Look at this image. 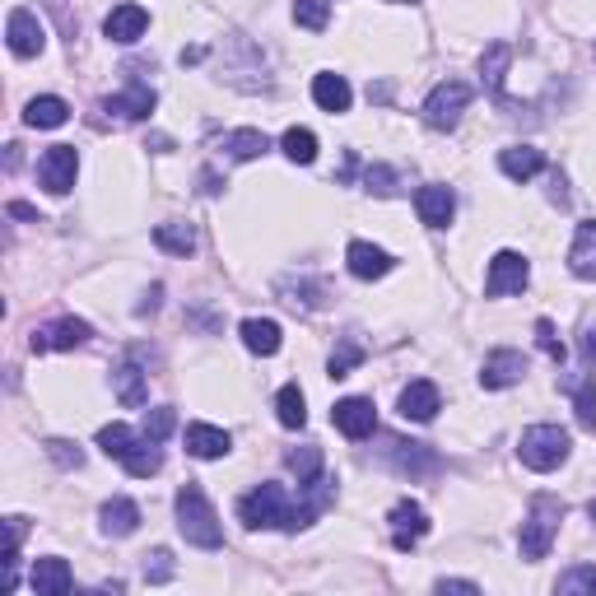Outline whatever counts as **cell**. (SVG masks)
Returning a JSON list of instances; mask_svg holds the SVG:
<instances>
[{"label": "cell", "instance_id": "obj_36", "mask_svg": "<svg viewBox=\"0 0 596 596\" xmlns=\"http://www.w3.org/2000/svg\"><path fill=\"white\" fill-rule=\"evenodd\" d=\"M98 447H103L108 457H117V461H122L126 452L136 447V434H131L126 424H103V429H98Z\"/></svg>", "mask_w": 596, "mask_h": 596}, {"label": "cell", "instance_id": "obj_23", "mask_svg": "<svg viewBox=\"0 0 596 596\" xmlns=\"http://www.w3.org/2000/svg\"><path fill=\"white\" fill-rule=\"evenodd\" d=\"M98 522H103V536H117V541H122V536H131V531L140 527V508L131 499H122V494H117V499L103 503Z\"/></svg>", "mask_w": 596, "mask_h": 596}, {"label": "cell", "instance_id": "obj_26", "mask_svg": "<svg viewBox=\"0 0 596 596\" xmlns=\"http://www.w3.org/2000/svg\"><path fill=\"white\" fill-rule=\"evenodd\" d=\"M266 149H271V140H266V131H257V126H243V131H229V136H224V154L238 163L261 159Z\"/></svg>", "mask_w": 596, "mask_h": 596}, {"label": "cell", "instance_id": "obj_49", "mask_svg": "<svg viewBox=\"0 0 596 596\" xmlns=\"http://www.w3.org/2000/svg\"><path fill=\"white\" fill-rule=\"evenodd\" d=\"M392 5H415V0H392Z\"/></svg>", "mask_w": 596, "mask_h": 596}, {"label": "cell", "instance_id": "obj_42", "mask_svg": "<svg viewBox=\"0 0 596 596\" xmlns=\"http://www.w3.org/2000/svg\"><path fill=\"white\" fill-rule=\"evenodd\" d=\"M536 345H541V350L550 354L555 364H564V340L555 336V322H550V317H541V322H536Z\"/></svg>", "mask_w": 596, "mask_h": 596}, {"label": "cell", "instance_id": "obj_24", "mask_svg": "<svg viewBox=\"0 0 596 596\" xmlns=\"http://www.w3.org/2000/svg\"><path fill=\"white\" fill-rule=\"evenodd\" d=\"M66 117H70V103L56 94H42L24 108V122L38 126V131H56V126H66Z\"/></svg>", "mask_w": 596, "mask_h": 596}, {"label": "cell", "instance_id": "obj_4", "mask_svg": "<svg viewBox=\"0 0 596 596\" xmlns=\"http://www.w3.org/2000/svg\"><path fill=\"white\" fill-rule=\"evenodd\" d=\"M289 513L294 508H289V494L280 485H257L238 503V517L252 531H289Z\"/></svg>", "mask_w": 596, "mask_h": 596}, {"label": "cell", "instance_id": "obj_41", "mask_svg": "<svg viewBox=\"0 0 596 596\" xmlns=\"http://www.w3.org/2000/svg\"><path fill=\"white\" fill-rule=\"evenodd\" d=\"M396 447H401V452H396V466H401V471H415V466L429 471V466H434V452L424 443H396Z\"/></svg>", "mask_w": 596, "mask_h": 596}, {"label": "cell", "instance_id": "obj_8", "mask_svg": "<svg viewBox=\"0 0 596 596\" xmlns=\"http://www.w3.org/2000/svg\"><path fill=\"white\" fill-rule=\"evenodd\" d=\"M387 522H392V545L406 555V550H415V545L429 536V513H424L415 499H401L392 503V513H387Z\"/></svg>", "mask_w": 596, "mask_h": 596}, {"label": "cell", "instance_id": "obj_10", "mask_svg": "<svg viewBox=\"0 0 596 596\" xmlns=\"http://www.w3.org/2000/svg\"><path fill=\"white\" fill-rule=\"evenodd\" d=\"M5 38H10V52L14 56H38L42 47H47V33H42V24H38V14L33 10H10V19H5Z\"/></svg>", "mask_w": 596, "mask_h": 596}, {"label": "cell", "instance_id": "obj_3", "mask_svg": "<svg viewBox=\"0 0 596 596\" xmlns=\"http://www.w3.org/2000/svg\"><path fill=\"white\" fill-rule=\"evenodd\" d=\"M569 452H573V438L559 424H531L527 434H522V443H517V457L531 471H555V466L569 461Z\"/></svg>", "mask_w": 596, "mask_h": 596}, {"label": "cell", "instance_id": "obj_34", "mask_svg": "<svg viewBox=\"0 0 596 596\" xmlns=\"http://www.w3.org/2000/svg\"><path fill=\"white\" fill-rule=\"evenodd\" d=\"M285 466L289 471L298 475V485H308V480H317V475H322V447H294V452H289L285 457Z\"/></svg>", "mask_w": 596, "mask_h": 596}, {"label": "cell", "instance_id": "obj_44", "mask_svg": "<svg viewBox=\"0 0 596 596\" xmlns=\"http://www.w3.org/2000/svg\"><path fill=\"white\" fill-rule=\"evenodd\" d=\"M364 182H368V191H378V196H396V173H392V168H382V163L368 168Z\"/></svg>", "mask_w": 596, "mask_h": 596}, {"label": "cell", "instance_id": "obj_17", "mask_svg": "<svg viewBox=\"0 0 596 596\" xmlns=\"http://www.w3.org/2000/svg\"><path fill=\"white\" fill-rule=\"evenodd\" d=\"M345 266H350L354 280H382V275L392 271L396 261L382 252V247L373 243H350V252H345Z\"/></svg>", "mask_w": 596, "mask_h": 596}, {"label": "cell", "instance_id": "obj_37", "mask_svg": "<svg viewBox=\"0 0 596 596\" xmlns=\"http://www.w3.org/2000/svg\"><path fill=\"white\" fill-rule=\"evenodd\" d=\"M294 19L312 33H322L331 24V0H294Z\"/></svg>", "mask_w": 596, "mask_h": 596}, {"label": "cell", "instance_id": "obj_30", "mask_svg": "<svg viewBox=\"0 0 596 596\" xmlns=\"http://www.w3.org/2000/svg\"><path fill=\"white\" fill-rule=\"evenodd\" d=\"M564 392L573 396L578 424H583L587 434H596V382L592 378H573V382H564Z\"/></svg>", "mask_w": 596, "mask_h": 596}, {"label": "cell", "instance_id": "obj_18", "mask_svg": "<svg viewBox=\"0 0 596 596\" xmlns=\"http://www.w3.org/2000/svg\"><path fill=\"white\" fill-rule=\"evenodd\" d=\"M154 103H159V98H154V89H149V84H131L126 94L108 98V103H103V112L122 117V122H145L149 112H154Z\"/></svg>", "mask_w": 596, "mask_h": 596}, {"label": "cell", "instance_id": "obj_14", "mask_svg": "<svg viewBox=\"0 0 596 596\" xmlns=\"http://www.w3.org/2000/svg\"><path fill=\"white\" fill-rule=\"evenodd\" d=\"M28 587L38 596H66L70 587H75V573H70V564L66 559H38L33 564V573H28Z\"/></svg>", "mask_w": 596, "mask_h": 596}, {"label": "cell", "instance_id": "obj_6", "mask_svg": "<svg viewBox=\"0 0 596 596\" xmlns=\"http://www.w3.org/2000/svg\"><path fill=\"white\" fill-rule=\"evenodd\" d=\"M531 280V266L522 252H499L489 261V275H485V294L489 298H508V294H522Z\"/></svg>", "mask_w": 596, "mask_h": 596}, {"label": "cell", "instance_id": "obj_11", "mask_svg": "<svg viewBox=\"0 0 596 596\" xmlns=\"http://www.w3.org/2000/svg\"><path fill=\"white\" fill-rule=\"evenodd\" d=\"M331 424H336L345 438H368L378 429V410H373L368 396H345V401H336V410H331Z\"/></svg>", "mask_w": 596, "mask_h": 596}, {"label": "cell", "instance_id": "obj_29", "mask_svg": "<svg viewBox=\"0 0 596 596\" xmlns=\"http://www.w3.org/2000/svg\"><path fill=\"white\" fill-rule=\"evenodd\" d=\"M154 243H159L163 252H173V257H187V252H196V229L182 224V219H168V224L154 229Z\"/></svg>", "mask_w": 596, "mask_h": 596}, {"label": "cell", "instance_id": "obj_46", "mask_svg": "<svg viewBox=\"0 0 596 596\" xmlns=\"http://www.w3.org/2000/svg\"><path fill=\"white\" fill-rule=\"evenodd\" d=\"M583 359L596 368V326H587L583 331Z\"/></svg>", "mask_w": 596, "mask_h": 596}, {"label": "cell", "instance_id": "obj_12", "mask_svg": "<svg viewBox=\"0 0 596 596\" xmlns=\"http://www.w3.org/2000/svg\"><path fill=\"white\" fill-rule=\"evenodd\" d=\"M415 210H420V224L447 229L452 215H457V196H452V187H443V182H429V187L415 191Z\"/></svg>", "mask_w": 596, "mask_h": 596}, {"label": "cell", "instance_id": "obj_43", "mask_svg": "<svg viewBox=\"0 0 596 596\" xmlns=\"http://www.w3.org/2000/svg\"><path fill=\"white\" fill-rule=\"evenodd\" d=\"M173 555H168V550H154V555H145V578L149 583H168V578H173Z\"/></svg>", "mask_w": 596, "mask_h": 596}, {"label": "cell", "instance_id": "obj_19", "mask_svg": "<svg viewBox=\"0 0 596 596\" xmlns=\"http://www.w3.org/2000/svg\"><path fill=\"white\" fill-rule=\"evenodd\" d=\"M569 271L578 280H596V219H583L569 247Z\"/></svg>", "mask_w": 596, "mask_h": 596}, {"label": "cell", "instance_id": "obj_27", "mask_svg": "<svg viewBox=\"0 0 596 596\" xmlns=\"http://www.w3.org/2000/svg\"><path fill=\"white\" fill-rule=\"evenodd\" d=\"M122 466H126V475H136V480L159 475V466H163L159 443H154V438H136V447H131V452L122 457Z\"/></svg>", "mask_w": 596, "mask_h": 596}, {"label": "cell", "instance_id": "obj_40", "mask_svg": "<svg viewBox=\"0 0 596 596\" xmlns=\"http://www.w3.org/2000/svg\"><path fill=\"white\" fill-rule=\"evenodd\" d=\"M47 457H52L61 471H80L84 466V452L70 443V438H52V443H47Z\"/></svg>", "mask_w": 596, "mask_h": 596}, {"label": "cell", "instance_id": "obj_45", "mask_svg": "<svg viewBox=\"0 0 596 596\" xmlns=\"http://www.w3.org/2000/svg\"><path fill=\"white\" fill-rule=\"evenodd\" d=\"M438 592H480V583H471V578H443Z\"/></svg>", "mask_w": 596, "mask_h": 596}, {"label": "cell", "instance_id": "obj_32", "mask_svg": "<svg viewBox=\"0 0 596 596\" xmlns=\"http://www.w3.org/2000/svg\"><path fill=\"white\" fill-rule=\"evenodd\" d=\"M280 149H285V159H294V163H312L317 159V136H312L308 126H289L285 136H280Z\"/></svg>", "mask_w": 596, "mask_h": 596}, {"label": "cell", "instance_id": "obj_33", "mask_svg": "<svg viewBox=\"0 0 596 596\" xmlns=\"http://www.w3.org/2000/svg\"><path fill=\"white\" fill-rule=\"evenodd\" d=\"M555 592H564V596H596V564H573L569 573H559Z\"/></svg>", "mask_w": 596, "mask_h": 596}, {"label": "cell", "instance_id": "obj_9", "mask_svg": "<svg viewBox=\"0 0 596 596\" xmlns=\"http://www.w3.org/2000/svg\"><path fill=\"white\" fill-rule=\"evenodd\" d=\"M89 322H80V317H61V322L42 326V331H33V354H52V350H80V345H89Z\"/></svg>", "mask_w": 596, "mask_h": 596}, {"label": "cell", "instance_id": "obj_47", "mask_svg": "<svg viewBox=\"0 0 596 596\" xmlns=\"http://www.w3.org/2000/svg\"><path fill=\"white\" fill-rule=\"evenodd\" d=\"M10 215L14 219H38V210H33V205H24V201H10Z\"/></svg>", "mask_w": 596, "mask_h": 596}, {"label": "cell", "instance_id": "obj_28", "mask_svg": "<svg viewBox=\"0 0 596 596\" xmlns=\"http://www.w3.org/2000/svg\"><path fill=\"white\" fill-rule=\"evenodd\" d=\"M112 387H117V401L122 406H131V410H140L149 401V392H145V373H140L136 364H122L117 373H112Z\"/></svg>", "mask_w": 596, "mask_h": 596}, {"label": "cell", "instance_id": "obj_25", "mask_svg": "<svg viewBox=\"0 0 596 596\" xmlns=\"http://www.w3.org/2000/svg\"><path fill=\"white\" fill-rule=\"evenodd\" d=\"M243 345L252 354H261V359L275 354L280 350V322H271V317H247L243 322Z\"/></svg>", "mask_w": 596, "mask_h": 596}, {"label": "cell", "instance_id": "obj_1", "mask_svg": "<svg viewBox=\"0 0 596 596\" xmlns=\"http://www.w3.org/2000/svg\"><path fill=\"white\" fill-rule=\"evenodd\" d=\"M177 531H182L187 545H196V550H219V545H224V527H219L215 503L205 499V489L191 485V480L177 489Z\"/></svg>", "mask_w": 596, "mask_h": 596}, {"label": "cell", "instance_id": "obj_5", "mask_svg": "<svg viewBox=\"0 0 596 596\" xmlns=\"http://www.w3.org/2000/svg\"><path fill=\"white\" fill-rule=\"evenodd\" d=\"M466 103H471V84L461 80H443L434 89V94L424 98V122L434 126V131H452V126L461 122V112H466Z\"/></svg>", "mask_w": 596, "mask_h": 596}, {"label": "cell", "instance_id": "obj_15", "mask_svg": "<svg viewBox=\"0 0 596 596\" xmlns=\"http://www.w3.org/2000/svg\"><path fill=\"white\" fill-rule=\"evenodd\" d=\"M149 28V10L145 5H117V10L103 19V33H108L112 42H140Z\"/></svg>", "mask_w": 596, "mask_h": 596}, {"label": "cell", "instance_id": "obj_38", "mask_svg": "<svg viewBox=\"0 0 596 596\" xmlns=\"http://www.w3.org/2000/svg\"><path fill=\"white\" fill-rule=\"evenodd\" d=\"M364 364V345L359 340H340V350L331 354V378H350V368Z\"/></svg>", "mask_w": 596, "mask_h": 596}, {"label": "cell", "instance_id": "obj_48", "mask_svg": "<svg viewBox=\"0 0 596 596\" xmlns=\"http://www.w3.org/2000/svg\"><path fill=\"white\" fill-rule=\"evenodd\" d=\"M587 517H592V522H596V499H592V503H587Z\"/></svg>", "mask_w": 596, "mask_h": 596}, {"label": "cell", "instance_id": "obj_13", "mask_svg": "<svg viewBox=\"0 0 596 596\" xmlns=\"http://www.w3.org/2000/svg\"><path fill=\"white\" fill-rule=\"evenodd\" d=\"M522 373H527V359L517 350H494L485 359V368H480V387L485 392H503V387H513V382H522Z\"/></svg>", "mask_w": 596, "mask_h": 596}, {"label": "cell", "instance_id": "obj_21", "mask_svg": "<svg viewBox=\"0 0 596 596\" xmlns=\"http://www.w3.org/2000/svg\"><path fill=\"white\" fill-rule=\"evenodd\" d=\"M499 168L503 177H513V182H527V177H536L545 168V154L536 145H508L499 154Z\"/></svg>", "mask_w": 596, "mask_h": 596}, {"label": "cell", "instance_id": "obj_20", "mask_svg": "<svg viewBox=\"0 0 596 596\" xmlns=\"http://www.w3.org/2000/svg\"><path fill=\"white\" fill-rule=\"evenodd\" d=\"M233 438L224 434V429H215V424H187V452L201 461H215V457H229Z\"/></svg>", "mask_w": 596, "mask_h": 596}, {"label": "cell", "instance_id": "obj_31", "mask_svg": "<svg viewBox=\"0 0 596 596\" xmlns=\"http://www.w3.org/2000/svg\"><path fill=\"white\" fill-rule=\"evenodd\" d=\"M275 415H280L285 429H303V424H308V401H303V392H298V382L280 387V396H275Z\"/></svg>", "mask_w": 596, "mask_h": 596}, {"label": "cell", "instance_id": "obj_22", "mask_svg": "<svg viewBox=\"0 0 596 596\" xmlns=\"http://www.w3.org/2000/svg\"><path fill=\"white\" fill-rule=\"evenodd\" d=\"M312 98H317L322 112H350V103H354L350 80H345V75H331V70L312 80Z\"/></svg>", "mask_w": 596, "mask_h": 596}, {"label": "cell", "instance_id": "obj_16", "mask_svg": "<svg viewBox=\"0 0 596 596\" xmlns=\"http://www.w3.org/2000/svg\"><path fill=\"white\" fill-rule=\"evenodd\" d=\"M438 410H443V396H438V387L434 382H410L406 392H401V415H406V420H415V424H429L438 415Z\"/></svg>", "mask_w": 596, "mask_h": 596}, {"label": "cell", "instance_id": "obj_35", "mask_svg": "<svg viewBox=\"0 0 596 596\" xmlns=\"http://www.w3.org/2000/svg\"><path fill=\"white\" fill-rule=\"evenodd\" d=\"M508 42H494L485 56H480V75H485V84L494 89V94H503V70H508Z\"/></svg>", "mask_w": 596, "mask_h": 596}, {"label": "cell", "instance_id": "obj_2", "mask_svg": "<svg viewBox=\"0 0 596 596\" xmlns=\"http://www.w3.org/2000/svg\"><path fill=\"white\" fill-rule=\"evenodd\" d=\"M559 522H564V503L550 499V494H536L527 508V522H522V536H517V550H522L527 564L550 555V545L559 536Z\"/></svg>", "mask_w": 596, "mask_h": 596}, {"label": "cell", "instance_id": "obj_7", "mask_svg": "<svg viewBox=\"0 0 596 596\" xmlns=\"http://www.w3.org/2000/svg\"><path fill=\"white\" fill-rule=\"evenodd\" d=\"M75 173H80V154H75V145H52L38 159V182L52 191V196H66V191L75 187Z\"/></svg>", "mask_w": 596, "mask_h": 596}, {"label": "cell", "instance_id": "obj_39", "mask_svg": "<svg viewBox=\"0 0 596 596\" xmlns=\"http://www.w3.org/2000/svg\"><path fill=\"white\" fill-rule=\"evenodd\" d=\"M177 429V410L173 406H159L145 415V438H154V443H163V438Z\"/></svg>", "mask_w": 596, "mask_h": 596}]
</instances>
